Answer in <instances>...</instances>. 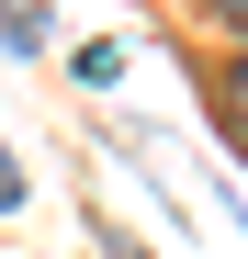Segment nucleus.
Here are the masks:
<instances>
[{
    "label": "nucleus",
    "instance_id": "1",
    "mask_svg": "<svg viewBox=\"0 0 248 259\" xmlns=\"http://www.w3.org/2000/svg\"><path fill=\"white\" fill-rule=\"evenodd\" d=\"M12 203H23V158L0 147V214H12Z\"/></svg>",
    "mask_w": 248,
    "mask_h": 259
},
{
    "label": "nucleus",
    "instance_id": "2",
    "mask_svg": "<svg viewBox=\"0 0 248 259\" xmlns=\"http://www.w3.org/2000/svg\"><path fill=\"white\" fill-rule=\"evenodd\" d=\"M226 102H237V113H248V57H237V68H226Z\"/></svg>",
    "mask_w": 248,
    "mask_h": 259
},
{
    "label": "nucleus",
    "instance_id": "3",
    "mask_svg": "<svg viewBox=\"0 0 248 259\" xmlns=\"http://www.w3.org/2000/svg\"><path fill=\"white\" fill-rule=\"evenodd\" d=\"M113 259H147V248H136V237H113Z\"/></svg>",
    "mask_w": 248,
    "mask_h": 259
},
{
    "label": "nucleus",
    "instance_id": "4",
    "mask_svg": "<svg viewBox=\"0 0 248 259\" xmlns=\"http://www.w3.org/2000/svg\"><path fill=\"white\" fill-rule=\"evenodd\" d=\"M226 23H248V0H226Z\"/></svg>",
    "mask_w": 248,
    "mask_h": 259
}]
</instances>
